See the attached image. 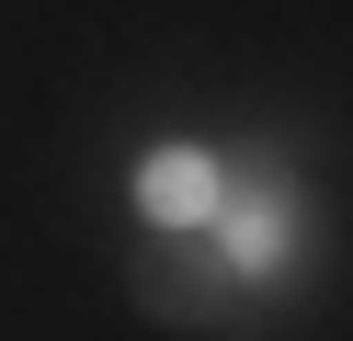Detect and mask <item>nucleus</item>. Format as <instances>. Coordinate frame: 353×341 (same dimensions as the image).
<instances>
[{"label": "nucleus", "instance_id": "obj_3", "mask_svg": "<svg viewBox=\"0 0 353 341\" xmlns=\"http://www.w3.org/2000/svg\"><path fill=\"white\" fill-rule=\"evenodd\" d=\"M216 194H228V171H216L205 148H148V159H137V216H148V239H205V227H216Z\"/></svg>", "mask_w": 353, "mask_h": 341}, {"label": "nucleus", "instance_id": "obj_1", "mask_svg": "<svg viewBox=\"0 0 353 341\" xmlns=\"http://www.w3.org/2000/svg\"><path fill=\"white\" fill-rule=\"evenodd\" d=\"M125 296H137L160 330H228V341H251V330H262V318H251V285H239V273L216 262L205 239H137Z\"/></svg>", "mask_w": 353, "mask_h": 341}, {"label": "nucleus", "instance_id": "obj_2", "mask_svg": "<svg viewBox=\"0 0 353 341\" xmlns=\"http://www.w3.org/2000/svg\"><path fill=\"white\" fill-rule=\"evenodd\" d=\"M205 250L239 273V285H262V273H285V250H296V205H285L274 182H228V194H216Z\"/></svg>", "mask_w": 353, "mask_h": 341}]
</instances>
